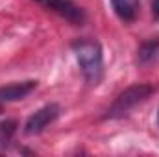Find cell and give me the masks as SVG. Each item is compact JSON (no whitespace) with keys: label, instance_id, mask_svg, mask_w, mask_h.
Segmentation results:
<instances>
[{"label":"cell","instance_id":"6da1fadb","mask_svg":"<svg viewBox=\"0 0 159 157\" xmlns=\"http://www.w3.org/2000/svg\"><path fill=\"white\" fill-rule=\"evenodd\" d=\"M72 52L76 56L81 76L87 85L96 87L104 78V52L96 39H76L72 43Z\"/></svg>","mask_w":159,"mask_h":157},{"label":"cell","instance_id":"7a4b0ae2","mask_svg":"<svg viewBox=\"0 0 159 157\" xmlns=\"http://www.w3.org/2000/svg\"><path fill=\"white\" fill-rule=\"evenodd\" d=\"M154 92H156V87L150 85V83H135V85H129L128 89H124L119 96L113 100V104L107 107L104 118L117 120V118L128 117L137 105L144 104Z\"/></svg>","mask_w":159,"mask_h":157},{"label":"cell","instance_id":"3957f363","mask_svg":"<svg viewBox=\"0 0 159 157\" xmlns=\"http://www.w3.org/2000/svg\"><path fill=\"white\" fill-rule=\"evenodd\" d=\"M34 2L39 4L41 7H44L46 11L56 13L57 17L70 22L72 26H83L85 20H87L85 11L74 0H34Z\"/></svg>","mask_w":159,"mask_h":157},{"label":"cell","instance_id":"277c9868","mask_svg":"<svg viewBox=\"0 0 159 157\" xmlns=\"http://www.w3.org/2000/svg\"><path fill=\"white\" fill-rule=\"evenodd\" d=\"M61 115V107L57 104H46L35 113H32L24 122V133L26 135H39L50 124H54Z\"/></svg>","mask_w":159,"mask_h":157},{"label":"cell","instance_id":"5b68a950","mask_svg":"<svg viewBox=\"0 0 159 157\" xmlns=\"http://www.w3.org/2000/svg\"><path fill=\"white\" fill-rule=\"evenodd\" d=\"M35 87H37V81H35V79L15 81V83H9V85L0 87V105L24 100L28 94H32V92L35 91Z\"/></svg>","mask_w":159,"mask_h":157},{"label":"cell","instance_id":"8992f818","mask_svg":"<svg viewBox=\"0 0 159 157\" xmlns=\"http://www.w3.org/2000/svg\"><path fill=\"white\" fill-rule=\"evenodd\" d=\"M159 63V37L143 41L137 48V65L139 67H152Z\"/></svg>","mask_w":159,"mask_h":157},{"label":"cell","instance_id":"52a82bcc","mask_svg":"<svg viewBox=\"0 0 159 157\" xmlns=\"http://www.w3.org/2000/svg\"><path fill=\"white\" fill-rule=\"evenodd\" d=\"M115 15L122 22H133L139 15L141 0H109Z\"/></svg>","mask_w":159,"mask_h":157},{"label":"cell","instance_id":"ba28073f","mask_svg":"<svg viewBox=\"0 0 159 157\" xmlns=\"http://www.w3.org/2000/svg\"><path fill=\"white\" fill-rule=\"evenodd\" d=\"M15 133H17V122L15 120H4V122H0V152L7 150V146L11 144Z\"/></svg>","mask_w":159,"mask_h":157},{"label":"cell","instance_id":"9c48e42d","mask_svg":"<svg viewBox=\"0 0 159 157\" xmlns=\"http://www.w3.org/2000/svg\"><path fill=\"white\" fill-rule=\"evenodd\" d=\"M152 15L156 20H159V0H152Z\"/></svg>","mask_w":159,"mask_h":157},{"label":"cell","instance_id":"30bf717a","mask_svg":"<svg viewBox=\"0 0 159 157\" xmlns=\"http://www.w3.org/2000/svg\"><path fill=\"white\" fill-rule=\"evenodd\" d=\"M157 122H159V111H157Z\"/></svg>","mask_w":159,"mask_h":157}]
</instances>
